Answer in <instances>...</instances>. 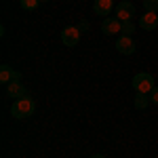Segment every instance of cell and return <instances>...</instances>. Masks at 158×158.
<instances>
[{
  "label": "cell",
  "instance_id": "8fae6325",
  "mask_svg": "<svg viewBox=\"0 0 158 158\" xmlns=\"http://www.w3.org/2000/svg\"><path fill=\"white\" fill-rule=\"evenodd\" d=\"M148 101H150V95H146V93H137V97H135V108L143 110L148 106Z\"/></svg>",
  "mask_w": 158,
  "mask_h": 158
},
{
  "label": "cell",
  "instance_id": "ba28073f",
  "mask_svg": "<svg viewBox=\"0 0 158 158\" xmlns=\"http://www.w3.org/2000/svg\"><path fill=\"white\" fill-rule=\"evenodd\" d=\"M19 78H21V74L15 72V70H11L6 63H2V65H0V82H2V85H9V82L19 80Z\"/></svg>",
  "mask_w": 158,
  "mask_h": 158
},
{
  "label": "cell",
  "instance_id": "5b68a950",
  "mask_svg": "<svg viewBox=\"0 0 158 158\" xmlns=\"http://www.w3.org/2000/svg\"><path fill=\"white\" fill-rule=\"evenodd\" d=\"M61 40H63L65 47H76V44L80 42V30L74 27V25L63 27V30H61Z\"/></svg>",
  "mask_w": 158,
  "mask_h": 158
},
{
  "label": "cell",
  "instance_id": "e0dca14e",
  "mask_svg": "<svg viewBox=\"0 0 158 158\" xmlns=\"http://www.w3.org/2000/svg\"><path fill=\"white\" fill-rule=\"evenodd\" d=\"M40 2H49V0H40Z\"/></svg>",
  "mask_w": 158,
  "mask_h": 158
},
{
  "label": "cell",
  "instance_id": "277c9868",
  "mask_svg": "<svg viewBox=\"0 0 158 158\" xmlns=\"http://www.w3.org/2000/svg\"><path fill=\"white\" fill-rule=\"evenodd\" d=\"M101 32L106 36H114V34H122V21L118 17H106L101 23Z\"/></svg>",
  "mask_w": 158,
  "mask_h": 158
},
{
  "label": "cell",
  "instance_id": "5bb4252c",
  "mask_svg": "<svg viewBox=\"0 0 158 158\" xmlns=\"http://www.w3.org/2000/svg\"><path fill=\"white\" fill-rule=\"evenodd\" d=\"M143 9L148 13H158V0H143Z\"/></svg>",
  "mask_w": 158,
  "mask_h": 158
},
{
  "label": "cell",
  "instance_id": "2e32d148",
  "mask_svg": "<svg viewBox=\"0 0 158 158\" xmlns=\"http://www.w3.org/2000/svg\"><path fill=\"white\" fill-rule=\"evenodd\" d=\"M91 158H106V156H103V154H93Z\"/></svg>",
  "mask_w": 158,
  "mask_h": 158
},
{
  "label": "cell",
  "instance_id": "4fadbf2b",
  "mask_svg": "<svg viewBox=\"0 0 158 158\" xmlns=\"http://www.w3.org/2000/svg\"><path fill=\"white\" fill-rule=\"evenodd\" d=\"M135 25L133 21H122V36H133Z\"/></svg>",
  "mask_w": 158,
  "mask_h": 158
},
{
  "label": "cell",
  "instance_id": "9c48e42d",
  "mask_svg": "<svg viewBox=\"0 0 158 158\" xmlns=\"http://www.w3.org/2000/svg\"><path fill=\"white\" fill-rule=\"evenodd\" d=\"M6 93H9V95H11V97H25V95H27V89H25L23 86V82H21V80H13V82H9V85H6Z\"/></svg>",
  "mask_w": 158,
  "mask_h": 158
},
{
  "label": "cell",
  "instance_id": "3957f363",
  "mask_svg": "<svg viewBox=\"0 0 158 158\" xmlns=\"http://www.w3.org/2000/svg\"><path fill=\"white\" fill-rule=\"evenodd\" d=\"M135 15V6L133 2H129V0H122L116 4V13H114V17H118L120 21H131Z\"/></svg>",
  "mask_w": 158,
  "mask_h": 158
},
{
  "label": "cell",
  "instance_id": "7c38bea8",
  "mask_svg": "<svg viewBox=\"0 0 158 158\" xmlns=\"http://www.w3.org/2000/svg\"><path fill=\"white\" fill-rule=\"evenodd\" d=\"M21 2V9L23 11H34L38 4H40V0H19Z\"/></svg>",
  "mask_w": 158,
  "mask_h": 158
},
{
  "label": "cell",
  "instance_id": "8992f818",
  "mask_svg": "<svg viewBox=\"0 0 158 158\" xmlns=\"http://www.w3.org/2000/svg\"><path fill=\"white\" fill-rule=\"evenodd\" d=\"M116 49H118V53H122V55H133L135 53V42L131 36H120L118 40H116Z\"/></svg>",
  "mask_w": 158,
  "mask_h": 158
},
{
  "label": "cell",
  "instance_id": "7a4b0ae2",
  "mask_svg": "<svg viewBox=\"0 0 158 158\" xmlns=\"http://www.w3.org/2000/svg\"><path fill=\"white\" fill-rule=\"evenodd\" d=\"M131 85H133V89L137 91V93H146V95H150L152 93V89H154V78H152V74L148 72H141V74H135L133 80H131Z\"/></svg>",
  "mask_w": 158,
  "mask_h": 158
},
{
  "label": "cell",
  "instance_id": "6da1fadb",
  "mask_svg": "<svg viewBox=\"0 0 158 158\" xmlns=\"http://www.w3.org/2000/svg\"><path fill=\"white\" fill-rule=\"evenodd\" d=\"M34 110H36L34 99L30 97V95H25V97H19V99L13 101L11 114H13V118H27V116L34 114Z\"/></svg>",
  "mask_w": 158,
  "mask_h": 158
},
{
  "label": "cell",
  "instance_id": "9a60e30c",
  "mask_svg": "<svg viewBox=\"0 0 158 158\" xmlns=\"http://www.w3.org/2000/svg\"><path fill=\"white\" fill-rule=\"evenodd\" d=\"M150 101H152L154 106H158V86L152 89V93H150Z\"/></svg>",
  "mask_w": 158,
  "mask_h": 158
},
{
  "label": "cell",
  "instance_id": "52a82bcc",
  "mask_svg": "<svg viewBox=\"0 0 158 158\" xmlns=\"http://www.w3.org/2000/svg\"><path fill=\"white\" fill-rule=\"evenodd\" d=\"M139 25H141V30H146V32H152V30H156L158 27V15L156 13H143L141 15V19H139Z\"/></svg>",
  "mask_w": 158,
  "mask_h": 158
},
{
  "label": "cell",
  "instance_id": "30bf717a",
  "mask_svg": "<svg viewBox=\"0 0 158 158\" xmlns=\"http://www.w3.org/2000/svg\"><path fill=\"white\" fill-rule=\"evenodd\" d=\"M112 9H114L112 0H95V4H93V11L101 17H108V13H112Z\"/></svg>",
  "mask_w": 158,
  "mask_h": 158
}]
</instances>
